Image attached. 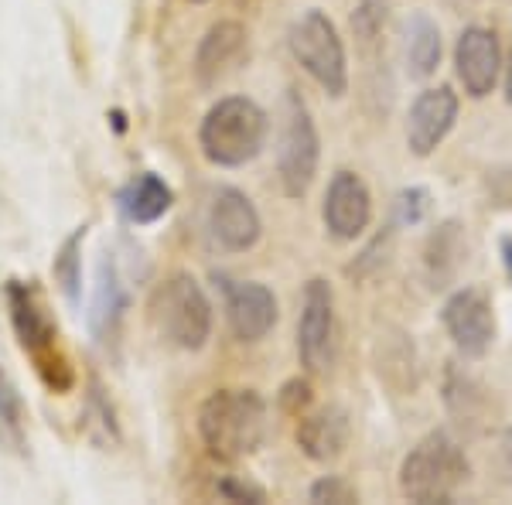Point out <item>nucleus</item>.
I'll use <instances>...</instances> for the list:
<instances>
[{
    "instance_id": "nucleus-7",
    "label": "nucleus",
    "mask_w": 512,
    "mask_h": 505,
    "mask_svg": "<svg viewBox=\"0 0 512 505\" xmlns=\"http://www.w3.org/2000/svg\"><path fill=\"white\" fill-rule=\"evenodd\" d=\"M7 308H11V325L18 331L21 349L35 359V366L41 376L52 386H65L69 383V369H65V359L55 349V328L48 321V314L41 311L38 297L21 284L7 287Z\"/></svg>"
},
{
    "instance_id": "nucleus-31",
    "label": "nucleus",
    "mask_w": 512,
    "mask_h": 505,
    "mask_svg": "<svg viewBox=\"0 0 512 505\" xmlns=\"http://www.w3.org/2000/svg\"><path fill=\"white\" fill-rule=\"evenodd\" d=\"M506 103L512 106V48H509V62H506Z\"/></svg>"
},
{
    "instance_id": "nucleus-1",
    "label": "nucleus",
    "mask_w": 512,
    "mask_h": 505,
    "mask_svg": "<svg viewBox=\"0 0 512 505\" xmlns=\"http://www.w3.org/2000/svg\"><path fill=\"white\" fill-rule=\"evenodd\" d=\"M198 434L212 458H246L267 437V400L256 389H219L198 410Z\"/></svg>"
},
{
    "instance_id": "nucleus-21",
    "label": "nucleus",
    "mask_w": 512,
    "mask_h": 505,
    "mask_svg": "<svg viewBox=\"0 0 512 505\" xmlns=\"http://www.w3.org/2000/svg\"><path fill=\"white\" fill-rule=\"evenodd\" d=\"M82 236H86V229H76L69 239L62 243V250L55 253V280H59V287L65 291L69 301H79V284H82V273H79V246H82Z\"/></svg>"
},
{
    "instance_id": "nucleus-6",
    "label": "nucleus",
    "mask_w": 512,
    "mask_h": 505,
    "mask_svg": "<svg viewBox=\"0 0 512 505\" xmlns=\"http://www.w3.org/2000/svg\"><path fill=\"white\" fill-rule=\"evenodd\" d=\"M318 157H321V140H318L315 117H311L301 93L291 89L284 99V134H280V147H277V175L287 198L308 195L311 181L318 175Z\"/></svg>"
},
{
    "instance_id": "nucleus-25",
    "label": "nucleus",
    "mask_w": 512,
    "mask_h": 505,
    "mask_svg": "<svg viewBox=\"0 0 512 505\" xmlns=\"http://www.w3.org/2000/svg\"><path fill=\"white\" fill-rule=\"evenodd\" d=\"M0 430H4L11 441L21 444V430H24V403L21 393L14 389V383L7 379V372L0 369Z\"/></svg>"
},
{
    "instance_id": "nucleus-28",
    "label": "nucleus",
    "mask_w": 512,
    "mask_h": 505,
    "mask_svg": "<svg viewBox=\"0 0 512 505\" xmlns=\"http://www.w3.org/2000/svg\"><path fill=\"white\" fill-rule=\"evenodd\" d=\"M219 492L226 495V499L233 502H263L267 495H263V488H256L250 482H239V478H226V482H219Z\"/></svg>"
},
{
    "instance_id": "nucleus-11",
    "label": "nucleus",
    "mask_w": 512,
    "mask_h": 505,
    "mask_svg": "<svg viewBox=\"0 0 512 505\" xmlns=\"http://www.w3.org/2000/svg\"><path fill=\"white\" fill-rule=\"evenodd\" d=\"M321 219L325 229L342 243H352L369 229L373 222V195L369 185L355 171H335V178L328 181L325 205H321Z\"/></svg>"
},
{
    "instance_id": "nucleus-24",
    "label": "nucleus",
    "mask_w": 512,
    "mask_h": 505,
    "mask_svg": "<svg viewBox=\"0 0 512 505\" xmlns=\"http://www.w3.org/2000/svg\"><path fill=\"white\" fill-rule=\"evenodd\" d=\"M431 215V192L427 188H403L393 202V226H420Z\"/></svg>"
},
{
    "instance_id": "nucleus-3",
    "label": "nucleus",
    "mask_w": 512,
    "mask_h": 505,
    "mask_svg": "<svg viewBox=\"0 0 512 505\" xmlns=\"http://www.w3.org/2000/svg\"><path fill=\"white\" fill-rule=\"evenodd\" d=\"M270 120L263 106L246 96H226L205 113L198 127V147L216 168H243L263 151Z\"/></svg>"
},
{
    "instance_id": "nucleus-19",
    "label": "nucleus",
    "mask_w": 512,
    "mask_h": 505,
    "mask_svg": "<svg viewBox=\"0 0 512 505\" xmlns=\"http://www.w3.org/2000/svg\"><path fill=\"white\" fill-rule=\"evenodd\" d=\"M444 403H448L451 417L461 427H478L485 420V410H489L485 386L475 376L461 372L454 362H448V369H444Z\"/></svg>"
},
{
    "instance_id": "nucleus-23",
    "label": "nucleus",
    "mask_w": 512,
    "mask_h": 505,
    "mask_svg": "<svg viewBox=\"0 0 512 505\" xmlns=\"http://www.w3.org/2000/svg\"><path fill=\"white\" fill-rule=\"evenodd\" d=\"M127 308V294H123V287H120V277H117V270H113V263H110V280H106V273H103V280H99V291H96V311H93V325H106V321H117L120 318V311Z\"/></svg>"
},
{
    "instance_id": "nucleus-4",
    "label": "nucleus",
    "mask_w": 512,
    "mask_h": 505,
    "mask_svg": "<svg viewBox=\"0 0 512 505\" xmlns=\"http://www.w3.org/2000/svg\"><path fill=\"white\" fill-rule=\"evenodd\" d=\"M151 325L175 349L198 352L212 335V301L192 273H175L151 294Z\"/></svg>"
},
{
    "instance_id": "nucleus-32",
    "label": "nucleus",
    "mask_w": 512,
    "mask_h": 505,
    "mask_svg": "<svg viewBox=\"0 0 512 505\" xmlns=\"http://www.w3.org/2000/svg\"><path fill=\"white\" fill-rule=\"evenodd\" d=\"M195 4H205V0H195Z\"/></svg>"
},
{
    "instance_id": "nucleus-16",
    "label": "nucleus",
    "mask_w": 512,
    "mask_h": 505,
    "mask_svg": "<svg viewBox=\"0 0 512 505\" xmlns=\"http://www.w3.org/2000/svg\"><path fill=\"white\" fill-rule=\"evenodd\" d=\"M352 434L349 413L342 407H321L315 413H304L297 424V444L311 461H335L345 451Z\"/></svg>"
},
{
    "instance_id": "nucleus-8",
    "label": "nucleus",
    "mask_w": 512,
    "mask_h": 505,
    "mask_svg": "<svg viewBox=\"0 0 512 505\" xmlns=\"http://www.w3.org/2000/svg\"><path fill=\"white\" fill-rule=\"evenodd\" d=\"M297 355L308 372H328L335 362V291L325 277H311L304 284Z\"/></svg>"
},
{
    "instance_id": "nucleus-20",
    "label": "nucleus",
    "mask_w": 512,
    "mask_h": 505,
    "mask_svg": "<svg viewBox=\"0 0 512 505\" xmlns=\"http://www.w3.org/2000/svg\"><path fill=\"white\" fill-rule=\"evenodd\" d=\"M441 28L427 14H414L407 24V72L414 79H431L441 65Z\"/></svg>"
},
{
    "instance_id": "nucleus-9",
    "label": "nucleus",
    "mask_w": 512,
    "mask_h": 505,
    "mask_svg": "<svg viewBox=\"0 0 512 505\" xmlns=\"http://www.w3.org/2000/svg\"><path fill=\"white\" fill-rule=\"evenodd\" d=\"M441 325L458 355L485 359L495 342V311L485 287H458L441 308Z\"/></svg>"
},
{
    "instance_id": "nucleus-13",
    "label": "nucleus",
    "mask_w": 512,
    "mask_h": 505,
    "mask_svg": "<svg viewBox=\"0 0 512 505\" xmlns=\"http://www.w3.org/2000/svg\"><path fill=\"white\" fill-rule=\"evenodd\" d=\"M499 69L502 52L495 31L482 28V24H472V28L461 31L458 45H454V72H458V82L465 86V93L472 99H485L499 82Z\"/></svg>"
},
{
    "instance_id": "nucleus-10",
    "label": "nucleus",
    "mask_w": 512,
    "mask_h": 505,
    "mask_svg": "<svg viewBox=\"0 0 512 505\" xmlns=\"http://www.w3.org/2000/svg\"><path fill=\"white\" fill-rule=\"evenodd\" d=\"M216 287L226 304L229 331L239 342H260L277 325V297L260 280H233L226 273H216Z\"/></svg>"
},
{
    "instance_id": "nucleus-18",
    "label": "nucleus",
    "mask_w": 512,
    "mask_h": 505,
    "mask_svg": "<svg viewBox=\"0 0 512 505\" xmlns=\"http://www.w3.org/2000/svg\"><path fill=\"white\" fill-rule=\"evenodd\" d=\"M171 202H175V195H171V188L164 185V181L154 175V171H144V175H137L120 192V212L127 215L130 222H137V226L158 222L161 215L171 209Z\"/></svg>"
},
{
    "instance_id": "nucleus-17",
    "label": "nucleus",
    "mask_w": 512,
    "mask_h": 505,
    "mask_svg": "<svg viewBox=\"0 0 512 505\" xmlns=\"http://www.w3.org/2000/svg\"><path fill=\"white\" fill-rule=\"evenodd\" d=\"M468 243H465V226L458 219H448L441 226H434V233L427 236L424 246V273L427 284L434 291H444L454 277H458L461 263H465Z\"/></svg>"
},
{
    "instance_id": "nucleus-29",
    "label": "nucleus",
    "mask_w": 512,
    "mask_h": 505,
    "mask_svg": "<svg viewBox=\"0 0 512 505\" xmlns=\"http://www.w3.org/2000/svg\"><path fill=\"white\" fill-rule=\"evenodd\" d=\"M502 465H506L509 478H512V427L502 434Z\"/></svg>"
},
{
    "instance_id": "nucleus-22",
    "label": "nucleus",
    "mask_w": 512,
    "mask_h": 505,
    "mask_svg": "<svg viewBox=\"0 0 512 505\" xmlns=\"http://www.w3.org/2000/svg\"><path fill=\"white\" fill-rule=\"evenodd\" d=\"M386 28V0H359L352 11V31L362 45H376Z\"/></svg>"
},
{
    "instance_id": "nucleus-27",
    "label": "nucleus",
    "mask_w": 512,
    "mask_h": 505,
    "mask_svg": "<svg viewBox=\"0 0 512 505\" xmlns=\"http://www.w3.org/2000/svg\"><path fill=\"white\" fill-rule=\"evenodd\" d=\"M277 400L287 413L301 417V410H308V403H311V383L308 379H291V383H284Z\"/></svg>"
},
{
    "instance_id": "nucleus-14",
    "label": "nucleus",
    "mask_w": 512,
    "mask_h": 505,
    "mask_svg": "<svg viewBox=\"0 0 512 505\" xmlns=\"http://www.w3.org/2000/svg\"><path fill=\"white\" fill-rule=\"evenodd\" d=\"M209 233L212 239L229 253H246L256 246V239L263 233V222L250 195L239 192V188L226 185L212 195L209 205Z\"/></svg>"
},
{
    "instance_id": "nucleus-12",
    "label": "nucleus",
    "mask_w": 512,
    "mask_h": 505,
    "mask_svg": "<svg viewBox=\"0 0 512 505\" xmlns=\"http://www.w3.org/2000/svg\"><path fill=\"white\" fill-rule=\"evenodd\" d=\"M458 93L451 86H431L424 89L407 117V147L414 157H431L437 147L448 140L458 120Z\"/></svg>"
},
{
    "instance_id": "nucleus-5",
    "label": "nucleus",
    "mask_w": 512,
    "mask_h": 505,
    "mask_svg": "<svg viewBox=\"0 0 512 505\" xmlns=\"http://www.w3.org/2000/svg\"><path fill=\"white\" fill-rule=\"evenodd\" d=\"M287 48H291L294 62L308 72L311 79L325 89L328 96L349 93V59H345L342 35L325 11L311 7L287 31Z\"/></svg>"
},
{
    "instance_id": "nucleus-26",
    "label": "nucleus",
    "mask_w": 512,
    "mask_h": 505,
    "mask_svg": "<svg viewBox=\"0 0 512 505\" xmlns=\"http://www.w3.org/2000/svg\"><path fill=\"white\" fill-rule=\"evenodd\" d=\"M311 502H332V505H352V502H359V492L345 482V478H338V475H325V478H318L315 485H311Z\"/></svg>"
},
{
    "instance_id": "nucleus-30",
    "label": "nucleus",
    "mask_w": 512,
    "mask_h": 505,
    "mask_svg": "<svg viewBox=\"0 0 512 505\" xmlns=\"http://www.w3.org/2000/svg\"><path fill=\"white\" fill-rule=\"evenodd\" d=\"M499 250H502V263H506V273H509V284H512V236H502Z\"/></svg>"
},
{
    "instance_id": "nucleus-2",
    "label": "nucleus",
    "mask_w": 512,
    "mask_h": 505,
    "mask_svg": "<svg viewBox=\"0 0 512 505\" xmlns=\"http://www.w3.org/2000/svg\"><path fill=\"white\" fill-rule=\"evenodd\" d=\"M472 478V461L448 430H431L400 465V492L417 505H448Z\"/></svg>"
},
{
    "instance_id": "nucleus-15",
    "label": "nucleus",
    "mask_w": 512,
    "mask_h": 505,
    "mask_svg": "<svg viewBox=\"0 0 512 505\" xmlns=\"http://www.w3.org/2000/svg\"><path fill=\"white\" fill-rule=\"evenodd\" d=\"M246 28L239 21H219L205 31L202 45L195 52V76L202 86H216L229 72L239 69L246 55Z\"/></svg>"
}]
</instances>
